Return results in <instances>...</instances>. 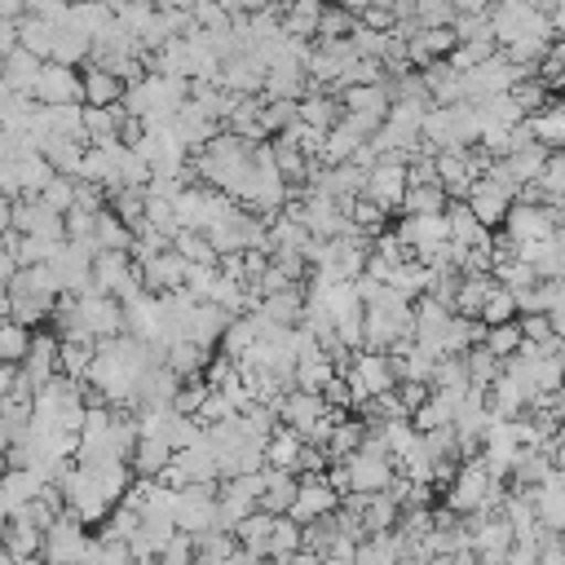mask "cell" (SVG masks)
Here are the masks:
<instances>
[{"mask_svg": "<svg viewBox=\"0 0 565 565\" xmlns=\"http://www.w3.org/2000/svg\"><path fill=\"white\" fill-rule=\"evenodd\" d=\"M53 31H57L53 22L22 13V18H18V49H26V53L40 57V62H49V53H53Z\"/></svg>", "mask_w": 565, "mask_h": 565, "instance_id": "cell-27", "label": "cell"}, {"mask_svg": "<svg viewBox=\"0 0 565 565\" xmlns=\"http://www.w3.org/2000/svg\"><path fill=\"white\" fill-rule=\"evenodd\" d=\"M40 203H44L49 212L66 216V212H71V203H75V181H71V177H53V181L40 190Z\"/></svg>", "mask_w": 565, "mask_h": 565, "instance_id": "cell-50", "label": "cell"}, {"mask_svg": "<svg viewBox=\"0 0 565 565\" xmlns=\"http://www.w3.org/2000/svg\"><path fill=\"white\" fill-rule=\"evenodd\" d=\"M296 552H300V525L287 521V516H278V521H274V534H269V543H265V556H269V561H291Z\"/></svg>", "mask_w": 565, "mask_h": 565, "instance_id": "cell-40", "label": "cell"}, {"mask_svg": "<svg viewBox=\"0 0 565 565\" xmlns=\"http://www.w3.org/2000/svg\"><path fill=\"white\" fill-rule=\"evenodd\" d=\"M512 318H516V300H512V291L490 287V296H486L481 309H477V322H481V327H499V322H512Z\"/></svg>", "mask_w": 565, "mask_h": 565, "instance_id": "cell-42", "label": "cell"}, {"mask_svg": "<svg viewBox=\"0 0 565 565\" xmlns=\"http://www.w3.org/2000/svg\"><path fill=\"white\" fill-rule=\"evenodd\" d=\"M534 185H539L547 199H561V190H565V154H561V150H552V154H547V163L539 168Z\"/></svg>", "mask_w": 565, "mask_h": 565, "instance_id": "cell-49", "label": "cell"}, {"mask_svg": "<svg viewBox=\"0 0 565 565\" xmlns=\"http://www.w3.org/2000/svg\"><path fill=\"white\" fill-rule=\"evenodd\" d=\"M291 499H296V472H274V468H265V494L256 499V512H265V516H287Z\"/></svg>", "mask_w": 565, "mask_h": 565, "instance_id": "cell-21", "label": "cell"}, {"mask_svg": "<svg viewBox=\"0 0 565 565\" xmlns=\"http://www.w3.org/2000/svg\"><path fill=\"white\" fill-rule=\"evenodd\" d=\"M18 366H22V380L31 384V393L44 388L57 375V340L49 331H31V349H26V358Z\"/></svg>", "mask_w": 565, "mask_h": 565, "instance_id": "cell-11", "label": "cell"}, {"mask_svg": "<svg viewBox=\"0 0 565 565\" xmlns=\"http://www.w3.org/2000/svg\"><path fill=\"white\" fill-rule=\"evenodd\" d=\"M154 565H194V552H190V539L185 534H172V543L154 556Z\"/></svg>", "mask_w": 565, "mask_h": 565, "instance_id": "cell-55", "label": "cell"}, {"mask_svg": "<svg viewBox=\"0 0 565 565\" xmlns=\"http://www.w3.org/2000/svg\"><path fill=\"white\" fill-rule=\"evenodd\" d=\"M84 547H88V530L62 512V516L44 530V539H40V561H44V565H79Z\"/></svg>", "mask_w": 565, "mask_h": 565, "instance_id": "cell-5", "label": "cell"}, {"mask_svg": "<svg viewBox=\"0 0 565 565\" xmlns=\"http://www.w3.org/2000/svg\"><path fill=\"white\" fill-rule=\"evenodd\" d=\"M172 463L185 472V481H190V486H216V481H221V468H216V450H212L207 441L177 450V455H172Z\"/></svg>", "mask_w": 565, "mask_h": 565, "instance_id": "cell-17", "label": "cell"}, {"mask_svg": "<svg viewBox=\"0 0 565 565\" xmlns=\"http://www.w3.org/2000/svg\"><path fill=\"white\" fill-rule=\"evenodd\" d=\"M397 516H402V508L388 499V490H380V494H366V503H362V512H358V525H362V534L371 539V534H388V530L397 525Z\"/></svg>", "mask_w": 565, "mask_h": 565, "instance_id": "cell-23", "label": "cell"}, {"mask_svg": "<svg viewBox=\"0 0 565 565\" xmlns=\"http://www.w3.org/2000/svg\"><path fill=\"white\" fill-rule=\"evenodd\" d=\"M499 49L490 44V40H472V44H455L450 49V57H446V66L455 71V75H468V71H477L481 62H490Z\"/></svg>", "mask_w": 565, "mask_h": 565, "instance_id": "cell-38", "label": "cell"}, {"mask_svg": "<svg viewBox=\"0 0 565 565\" xmlns=\"http://www.w3.org/2000/svg\"><path fill=\"white\" fill-rule=\"evenodd\" d=\"M446 190L441 185H406V194H402V216H441L446 212Z\"/></svg>", "mask_w": 565, "mask_h": 565, "instance_id": "cell-30", "label": "cell"}, {"mask_svg": "<svg viewBox=\"0 0 565 565\" xmlns=\"http://www.w3.org/2000/svg\"><path fill=\"white\" fill-rule=\"evenodd\" d=\"M450 18H455L450 0H419V4H415V26H419V31H437V26H450Z\"/></svg>", "mask_w": 565, "mask_h": 565, "instance_id": "cell-51", "label": "cell"}, {"mask_svg": "<svg viewBox=\"0 0 565 565\" xmlns=\"http://www.w3.org/2000/svg\"><path fill=\"white\" fill-rule=\"evenodd\" d=\"M499 230L512 238V247H516V243H547V238L561 234V203H552V207H525V203H512Z\"/></svg>", "mask_w": 565, "mask_h": 565, "instance_id": "cell-2", "label": "cell"}, {"mask_svg": "<svg viewBox=\"0 0 565 565\" xmlns=\"http://www.w3.org/2000/svg\"><path fill=\"white\" fill-rule=\"evenodd\" d=\"M79 102L84 106H119L124 102V79H115L110 71L84 62L79 66Z\"/></svg>", "mask_w": 565, "mask_h": 565, "instance_id": "cell-13", "label": "cell"}, {"mask_svg": "<svg viewBox=\"0 0 565 565\" xmlns=\"http://www.w3.org/2000/svg\"><path fill=\"white\" fill-rule=\"evenodd\" d=\"M18 565H44V561H40V556H31V561H18Z\"/></svg>", "mask_w": 565, "mask_h": 565, "instance_id": "cell-60", "label": "cell"}, {"mask_svg": "<svg viewBox=\"0 0 565 565\" xmlns=\"http://www.w3.org/2000/svg\"><path fill=\"white\" fill-rule=\"evenodd\" d=\"M212 525H216V486H185V490H177L172 530L194 539V534H207Z\"/></svg>", "mask_w": 565, "mask_h": 565, "instance_id": "cell-3", "label": "cell"}, {"mask_svg": "<svg viewBox=\"0 0 565 565\" xmlns=\"http://www.w3.org/2000/svg\"><path fill=\"white\" fill-rule=\"evenodd\" d=\"M481 349H486L494 362H508V358L521 349V327H516V318H512V322H499V327H486Z\"/></svg>", "mask_w": 565, "mask_h": 565, "instance_id": "cell-35", "label": "cell"}, {"mask_svg": "<svg viewBox=\"0 0 565 565\" xmlns=\"http://www.w3.org/2000/svg\"><path fill=\"white\" fill-rule=\"evenodd\" d=\"M340 508V499L331 494V486L322 477H296V499L287 508V521L296 525H313L318 516H331Z\"/></svg>", "mask_w": 565, "mask_h": 565, "instance_id": "cell-8", "label": "cell"}, {"mask_svg": "<svg viewBox=\"0 0 565 565\" xmlns=\"http://www.w3.org/2000/svg\"><path fill=\"white\" fill-rule=\"evenodd\" d=\"M71 207L97 216V212L106 207V190H97V185H88V181H75V203H71Z\"/></svg>", "mask_w": 565, "mask_h": 565, "instance_id": "cell-52", "label": "cell"}, {"mask_svg": "<svg viewBox=\"0 0 565 565\" xmlns=\"http://www.w3.org/2000/svg\"><path fill=\"white\" fill-rule=\"evenodd\" d=\"M40 530L31 525V521H18V516H9L4 521V530H0V547L13 556V561H31V556H40Z\"/></svg>", "mask_w": 565, "mask_h": 565, "instance_id": "cell-25", "label": "cell"}, {"mask_svg": "<svg viewBox=\"0 0 565 565\" xmlns=\"http://www.w3.org/2000/svg\"><path fill=\"white\" fill-rule=\"evenodd\" d=\"M163 441L172 446V455L185 450V446H199V441H203V424H199V419H185V415H172Z\"/></svg>", "mask_w": 565, "mask_h": 565, "instance_id": "cell-48", "label": "cell"}, {"mask_svg": "<svg viewBox=\"0 0 565 565\" xmlns=\"http://www.w3.org/2000/svg\"><path fill=\"white\" fill-rule=\"evenodd\" d=\"M463 207L472 212V221L490 234V230H499L503 225V216H508V207H512V199L508 194H499L494 185H486V181H472L468 185V194H463Z\"/></svg>", "mask_w": 565, "mask_h": 565, "instance_id": "cell-12", "label": "cell"}, {"mask_svg": "<svg viewBox=\"0 0 565 565\" xmlns=\"http://www.w3.org/2000/svg\"><path fill=\"white\" fill-rule=\"evenodd\" d=\"M22 13H26V4H18V0H0V18H4V22H18Z\"/></svg>", "mask_w": 565, "mask_h": 565, "instance_id": "cell-58", "label": "cell"}, {"mask_svg": "<svg viewBox=\"0 0 565 565\" xmlns=\"http://www.w3.org/2000/svg\"><path fill=\"white\" fill-rule=\"evenodd\" d=\"M318 13H322V4H318V0H300V4H287V9H282V18H278V31H282L287 40H305V44H313V26H318Z\"/></svg>", "mask_w": 565, "mask_h": 565, "instance_id": "cell-26", "label": "cell"}, {"mask_svg": "<svg viewBox=\"0 0 565 565\" xmlns=\"http://www.w3.org/2000/svg\"><path fill=\"white\" fill-rule=\"evenodd\" d=\"M26 349H31V331L18 322H0V362L18 366L26 358Z\"/></svg>", "mask_w": 565, "mask_h": 565, "instance_id": "cell-47", "label": "cell"}, {"mask_svg": "<svg viewBox=\"0 0 565 565\" xmlns=\"http://www.w3.org/2000/svg\"><path fill=\"white\" fill-rule=\"evenodd\" d=\"M561 296H565L561 278H556V282H534L530 291L512 296V300H516V318H525V313H556V309H561Z\"/></svg>", "mask_w": 565, "mask_h": 565, "instance_id": "cell-33", "label": "cell"}, {"mask_svg": "<svg viewBox=\"0 0 565 565\" xmlns=\"http://www.w3.org/2000/svg\"><path fill=\"white\" fill-rule=\"evenodd\" d=\"M13 274H18V265H13V256H9V247L0 243V287H4V282H9Z\"/></svg>", "mask_w": 565, "mask_h": 565, "instance_id": "cell-57", "label": "cell"}, {"mask_svg": "<svg viewBox=\"0 0 565 565\" xmlns=\"http://www.w3.org/2000/svg\"><path fill=\"white\" fill-rule=\"evenodd\" d=\"M207 384H203V375H190V380H181L177 384V393H172V415H185V419H194L199 415V406L207 402Z\"/></svg>", "mask_w": 565, "mask_h": 565, "instance_id": "cell-43", "label": "cell"}, {"mask_svg": "<svg viewBox=\"0 0 565 565\" xmlns=\"http://www.w3.org/2000/svg\"><path fill=\"white\" fill-rule=\"evenodd\" d=\"M190 552H194V565H230V556L238 552V543H234V534L207 530V534H194L190 539Z\"/></svg>", "mask_w": 565, "mask_h": 565, "instance_id": "cell-29", "label": "cell"}, {"mask_svg": "<svg viewBox=\"0 0 565 565\" xmlns=\"http://www.w3.org/2000/svg\"><path fill=\"white\" fill-rule=\"evenodd\" d=\"M530 508H534V521L547 534H561V525H565V477H561V468H552L539 486H530Z\"/></svg>", "mask_w": 565, "mask_h": 565, "instance_id": "cell-9", "label": "cell"}, {"mask_svg": "<svg viewBox=\"0 0 565 565\" xmlns=\"http://www.w3.org/2000/svg\"><path fill=\"white\" fill-rule=\"evenodd\" d=\"M525 124H530L534 146H543V150H561V141H565V106H561L556 97H552L539 115H530Z\"/></svg>", "mask_w": 565, "mask_h": 565, "instance_id": "cell-20", "label": "cell"}, {"mask_svg": "<svg viewBox=\"0 0 565 565\" xmlns=\"http://www.w3.org/2000/svg\"><path fill=\"white\" fill-rule=\"evenodd\" d=\"M88 362H93V344H71V340L57 344V375L62 380L79 384L88 375Z\"/></svg>", "mask_w": 565, "mask_h": 565, "instance_id": "cell-36", "label": "cell"}, {"mask_svg": "<svg viewBox=\"0 0 565 565\" xmlns=\"http://www.w3.org/2000/svg\"><path fill=\"white\" fill-rule=\"evenodd\" d=\"M358 26V18L344 9V4H322L318 13V26H313V44H331V40H349Z\"/></svg>", "mask_w": 565, "mask_h": 565, "instance_id": "cell-32", "label": "cell"}, {"mask_svg": "<svg viewBox=\"0 0 565 565\" xmlns=\"http://www.w3.org/2000/svg\"><path fill=\"white\" fill-rule=\"evenodd\" d=\"M88 53H93V40L79 31V26H71V22H62L57 31H53V53H49V62H57V66H84L88 62Z\"/></svg>", "mask_w": 565, "mask_h": 565, "instance_id": "cell-18", "label": "cell"}, {"mask_svg": "<svg viewBox=\"0 0 565 565\" xmlns=\"http://www.w3.org/2000/svg\"><path fill=\"white\" fill-rule=\"evenodd\" d=\"M168 463H172V446H168L163 437H137V446H132V455H128V472L154 481L159 468H168Z\"/></svg>", "mask_w": 565, "mask_h": 565, "instance_id": "cell-19", "label": "cell"}, {"mask_svg": "<svg viewBox=\"0 0 565 565\" xmlns=\"http://www.w3.org/2000/svg\"><path fill=\"white\" fill-rule=\"evenodd\" d=\"M358 441H362V424H358L353 415H340V419L331 424L327 441H322V455H327L331 463H340V459H349V455L358 450Z\"/></svg>", "mask_w": 565, "mask_h": 565, "instance_id": "cell-31", "label": "cell"}, {"mask_svg": "<svg viewBox=\"0 0 565 565\" xmlns=\"http://www.w3.org/2000/svg\"><path fill=\"white\" fill-rule=\"evenodd\" d=\"M172 252H177L185 265H216V252H212L207 238L194 234V230H177V234H172Z\"/></svg>", "mask_w": 565, "mask_h": 565, "instance_id": "cell-41", "label": "cell"}, {"mask_svg": "<svg viewBox=\"0 0 565 565\" xmlns=\"http://www.w3.org/2000/svg\"><path fill=\"white\" fill-rule=\"evenodd\" d=\"M340 97H331V93H305L300 102H296V124H305V128H313V132H331L335 124H340Z\"/></svg>", "mask_w": 565, "mask_h": 565, "instance_id": "cell-16", "label": "cell"}, {"mask_svg": "<svg viewBox=\"0 0 565 565\" xmlns=\"http://www.w3.org/2000/svg\"><path fill=\"white\" fill-rule=\"evenodd\" d=\"M13 181H18V199H40V190L53 181V168L44 163L40 150H31V154L13 159Z\"/></svg>", "mask_w": 565, "mask_h": 565, "instance_id": "cell-22", "label": "cell"}, {"mask_svg": "<svg viewBox=\"0 0 565 565\" xmlns=\"http://www.w3.org/2000/svg\"><path fill=\"white\" fill-rule=\"evenodd\" d=\"M137 534V512H128V508H110L106 516H102V530H97V539L102 543H128Z\"/></svg>", "mask_w": 565, "mask_h": 565, "instance_id": "cell-45", "label": "cell"}, {"mask_svg": "<svg viewBox=\"0 0 565 565\" xmlns=\"http://www.w3.org/2000/svg\"><path fill=\"white\" fill-rule=\"evenodd\" d=\"M340 110H349V115H371V119H384V115H388V88H384V84L344 88V93H340Z\"/></svg>", "mask_w": 565, "mask_h": 565, "instance_id": "cell-24", "label": "cell"}, {"mask_svg": "<svg viewBox=\"0 0 565 565\" xmlns=\"http://www.w3.org/2000/svg\"><path fill=\"white\" fill-rule=\"evenodd\" d=\"M31 102H35V106H84V102H79V71H75V66L44 62L40 75H35Z\"/></svg>", "mask_w": 565, "mask_h": 565, "instance_id": "cell-6", "label": "cell"}, {"mask_svg": "<svg viewBox=\"0 0 565 565\" xmlns=\"http://www.w3.org/2000/svg\"><path fill=\"white\" fill-rule=\"evenodd\" d=\"M300 450H305L300 433L274 424V433H269L265 446H260V459H265V468H274V472H296V468H300Z\"/></svg>", "mask_w": 565, "mask_h": 565, "instance_id": "cell-15", "label": "cell"}, {"mask_svg": "<svg viewBox=\"0 0 565 565\" xmlns=\"http://www.w3.org/2000/svg\"><path fill=\"white\" fill-rule=\"evenodd\" d=\"M13 393H31V384L22 380V366L0 362V402H4V397H13Z\"/></svg>", "mask_w": 565, "mask_h": 565, "instance_id": "cell-56", "label": "cell"}, {"mask_svg": "<svg viewBox=\"0 0 565 565\" xmlns=\"http://www.w3.org/2000/svg\"><path fill=\"white\" fill-rule=\"evenodd\" d=\"M349 472V494H380L393 481V459L388 455H371V450H353L349 459H340Z\"/></svg>", "mask_w": 565, "mask_h": 565, "instance_id": "cell-7", "label": "cell"}, {"mask_svg": "<svg viewBox=\"0 0 565 565\" xmlns=\"http://www.w3.org/2000/svg\"><path fill=\"white\" fill-rule=\"evenodd\" d=\"M547 154H552V150H543V146H530V150H516V154H508L503 163H508L512 181H516V185H525V181H534V177H539V168L547 163Z\"/></svg>", "mask_w": 565, "mask_h": 565, "instance_id": "cell-46", "label": "cell"}, {"mask_svg": "<svg viewBox=\"0 0 565 565\" xmlns=\"http://www.w3.org/2000/svg\"><path fill=\"white\" fill-rule=\"evenodd\" d=\"M508 97H512V106H516V110H521L525 119H530V115H539V110H543V106L552 102V93H547V88H543V84H539L534 75L516 79V84L508 88Z\"/></svg>", "mask_w": 565, "mask_h": 565, "instance_id": "cell-39", "label": "cell"}, {"mask_svg": "<svg viewBox=\"0 0 565 565\" xmlns=\"http://www.w3.org/2000/svg\"><path fill=\"white\" fill-rule=\"evenodd\" d=\"M380 441H384V455L388 459H402L419 441V433L411 428V419H388V424H380Z\"/></svg>", "mask_w": 565, "mask_h": 565, "instance_id": "cell-44", "label": "cell"}, {"mask_svg": "<svg viewBox=\"0 0 565 565\" xmlns=\"http://www.w3.org/2000/svg\"><path fill=\"white\" fill-rule=\"evenodd\" d=\"M406 159H411V154H402V150H393V154H384V159H375V168L366 172V185H362V199H366V203H375V207H380L384 216L402 207V194H406Z\"/></svg>", "mask_w": 565, "mask_h": 565, "instance_id": "cell-1", "label": "cell"}, {"mask_svg": "<svg viewBox=\"0 0 565 565\" xmlns=\"http://www.w3.org/2000/svg\"><path fill=\"white\" fill-rule=\"evenodd\" d=\"M358 26L384 35V31L393 26V9H388V4H362V9H358Z\"/></svg>", "mask_w": 565, "mask_h": 565, "instance_id": "cell-54", "label": "cell"}, {"mask_svg": "<svg viewBox=\"0 0 565 565\" xmlns=\"http://www.w3.org/2000/svg\"><path fill=\"white\" fill-rule=\"evenodd\" d=\"M225 327H230V313H225V309H216V305H207V300H199V305L190 309V318H185V331H181V340H190L194 349L212 353V349L221 344Z\"/></svg>", "mask_w": 565, "mask_h": 565, "instance_id": "cell-10", "label": "cell"}, {"mask_svg": "<svg viewBox=\"0 0 565 565\" xmlns=\"http://www.w3.org/2000/svg\"><path fill=\"white\" fill-rule=\"evenodd\" d=\"M455 565H481V561H477L472 552H459V556H455Z\"/></svg>", "mask_w": 565, "mask_h": 565, "instance_id": "cell-59", "label": "cell"}, {"mask_svg": "<svg viewBox=\"0 0 565 565\" xmlns=\"http://www.w3.org/2000/svg\"><path fill=\"white\" fill-rule=\"evenodd\" d=\"M331 380H335V371H331V362H327L322 353L300 358V362L291 366V388H296V393H313V397H318Z\"/></svg>", "mask_w": 565, "mask_h": 565, "instance_id": "cell-28", "label": "cell"}, {"mask_svg": "<svg viewBox=\"0 0 565 565\" xmlns=\"http://www.w3.org/2000/svg\"><path fill=\"white\" fill-rule=\"evenodd\" d=\"M393 397H397V406H402V415L411 419L424 402H428V384H393Z\"/></svg>", "mask_w": 565, "mask_h": 565, "instance_id": "cell-53", "label": "cell"}, {"mask_svg": "<svg viewBox=\"0 0 565 565\" xmlns=\"http://www.w3.org/2000/svg\"><path fill=\"white\" fill-rule=\"evenodd\" d=\"M486 490H490V477L481 468V459H463L455 481L441 490V508L455 512V516H468V512H481L486 508Z\"/></svg>", "mask_w": 565, "mask_h": 565, "instance_id": "cell-4", "label": "cell"}, {"mask_svg": "<svg viewBox=\"0 0 565 565\" xmlns=\"http://www.w3.org/2000/svg\"><path fill=\"white\" fill-rule=\"evenodd\" d=\"M274 521H278V516L247 512V516L234 525V543H238V547H256V552H265V543H269V534H274Z\"/></svg>", "mask_w": 565, "mask_h": 565, "instance_id": "cell-37", "label": "cell"}, {"mask_svg": "<svg viewBox=\"0 0 565 565\" xmlns=\"http://www.w3.org/2000/svg\"><path fill=\"white\" fill-rule=\"evenodd\" d=\"M260 335V327H256V318L247 313V318H230V327H225V335H221V344H216V353L221 358H230V362H238L247 349H252V340Z\"/></svg>", "mask_w": 565, "mask_h": 565, "instance_id": "cell-34", "label": "cell"}, {"mask_svg": "<svg viewBox=\"0 0 565 565\" xmlns=\"http://www.w3.org/2000/svg\"><path fill=\"white\" fill-rule=\"evenodd\" d=\"M40 57H31L26 49H9L4 57H0V84L9 88V93H18V97H31L35 93V75H40Z\"/></svg>", "mask_w": 565, "mask_h": 565, "instance_id": "cell-14", "label": "cell"}]
</instances>
